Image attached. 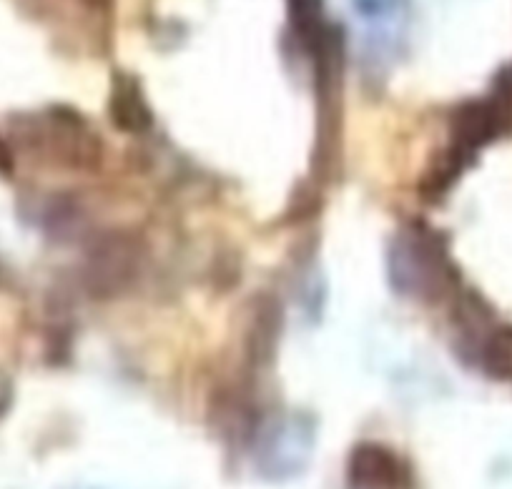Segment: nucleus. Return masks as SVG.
<instances>
[{
  "instance_id": "nucleus-1",
  "label": "nucleus",
  "mask_w": 512,
  "mask_h": 489,
  "mask_svg": "<svg viewBox=\"0 0 512 489\" xmlns=\"http://www.w3.org/2000/svg\"><path fill=\"white\" fill-rule=\"evenodd\" d=\"M392 274L402 291L425 296L427 289H435V279L440 281V254L432 251L425 236H405L395 246Z\"/></svg>"
}]
</instances>
